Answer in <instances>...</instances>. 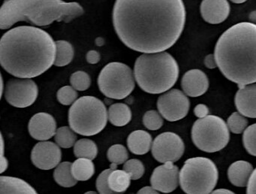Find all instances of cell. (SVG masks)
<instances>
[{
  "label": "cell",
  "instance_id": "cell-1",
  "mask_svg": "<svg viewBox=\"0 0 256 194\" xmlns=\"http://www.w3.org/2000/svg\"><path fill=\"white\" fill-rule=\"evenodd\" d=\"M182 0H116L113 24L121 42L144 54L172 48L185 27Z\"/></svg>",
  "mask_w": 256,
  "mask_h": 194
},
{
  "label": "cell",
  "instance_id": "cell-2",
  "mask_svg": "<svg viewBox=\"0 0 256 194\" xmlns=\"http://www.w3.org/2000/svg\"><path fill=\"white\" fill-rule=\"evenodd\" d=\"M56 54V42L37 27H16L7 31L0 41L2 67L17 78L40 76L54 65Z\"/></svg>",
  "mask_w": 256,
  "mask_h": 194
},
{
  "label": "cell",
  "instance_id": "cell-3",
  "mask_svg": "<svg viewBox=\"0 0 256 194\" xmlns=\"http://www.w3.org/2000/svg\"><path fill=\"white\" fill-rule=\"evenodd\" d=\"M224 77L238 85L256 83V24L241 22L228 29L214 51Z\"/></svg>",
  "mask_w": 256,
  "mask_h": 194
},
{
  "label": "cell",
  "instance_id": "cell-4",
  "mask_svg": "<svg viewBox=\"0 0 256 194\" xmlns=\"http://www.w3.org/2000/svg\"><path fill=\"white\" fill-rule=\"evenodd\" d=\"M84 13L79 3L62 0H5L0 9V27L8 30L16 23L26 21L44 27L54 21L70 23Z\"/></svg>",
  "mask_w": 256,
  "mask_h": 194
},
{
  "label": "cell",
  "instance_id": "cell-5",
  "mask_svg": "<svg viewBox=\"0 0 256 194\" xmlns=\"http://www.w3.org/2000/svg\"><path fill=\"white\" fill-rule=\"evenodd\" d=\"M179 66L166 51L143 54L134 63V75L140 88L150 94L168 91L178 80Z\"/></svg>",
  "mask_w": 256,
  "mask_h": 194
},
{
  "label": "cell",
  "instance_id": "cell-6",
  "mask_svg": "<svg viewBox=\"0 0 256 194\" xmlns=\"http://www.w3.org/2000/svg\"><path fill=\"white\" fill-rule=\"evenodd\" d=\"M108 111L102 101L94 96L78 99L68 111L70 127L79 135L92 136L101 132L107 125Z\"/></svg>",
  "mask_w": 256,
  "mask_h": 194
},
{
  "label": "cell",
  "instance_id": "cell-7",
  "mask_svg": "<svg viewBox=\"0 0 256 194\" xmlns=\"http://www.w3.org/2000/svg\"><path fill=\"white\" fill-rule=\"evenodd\" d=\"M218 178L216 165L202 156L187 159L180 171V184L186 194L211 193Z\"/></svg>",
  "mask_w": 256,
  "mask_h": 194
},
{
  "label": "cell",
  "instance_id": "cell-8",
  "mask_svg": "<svg viewBox=\"0 0 256 194\" xmlns=\"http://www.w3.org/2000/svg\"><path fill=\"white\" fill-rule=\"evenodd\" d=\"M192 139L198 148L214 153L226 147L230 133L223 119L218 116L208 115L194 122L192 129Z\"/></svg>",
  "mask_w": 256,
  "mask_h": 194
},
{
  "label": "cell",
  "instance_id": "cell-9",
  "mask_svg": "<svg viewBox=\"0 0 256 194\" xmlns=\"http://www.w3.org/2000/svg\"><path fill=\"white\" fill-rule=\"evenodd\" d=\"M100 91L110 99H124L131 94L136 87L134 72L126 64L113 62L106 65L100 73Z\"/></svg>",
  "mask_w": 256,
  "mask_h": 194
},
{
  "label": "cell",
  "instance_id": "cell-10",
  "mask_svg": "<svg viewBox=\"0 0 256 194\" xmlns=\"http://www.w3.org/2000/svg\"><path fill=\"white\" fill-rule=\"evenodd\" d=\"M4 93L10 105L16 108H26L36 100L38 88L31 78H13L7 82Z\"/></svg>",
  "mask_w": 256,
  "mask_h": 194
},
{
  "label": "cell",
  "instance_id": "cell-11",
  "mask_svg": "<svg viewBox=\"0 0 256 194\" xmlns=\"http://www.w3.org/2000/svg\"><path fill=\"white\" fill-rule=\"evenodd\" d=\"M157 108L158 112L166 120L178 121L188 114L190 108V99L184 92L178 89H172L158 97Z\"/></svg>",
  "mask_w": 256,
  "mask_h": 194
},
{
  "label": "cell",
  "instance_id": "cell-12",
  "mask_svg": "<svg viewBox=\"0 0 256 194\" xmlns=\"http://www.w3.org/2000/svg\"><path fill=\"white\" fill-rule=\"evenodd\" d=\"M152 154L162 163L179 160L184 153L185 145L182 138L172 132H163L152 141Z\"/></svg>",
  "mask_w": 256,
  "mask_h": 194
},
{
  "label": "cell",
  "instance_id": "cell-13",
  "mask_svg": "<svg viewBox=\"0 0 256 194\" xmlns=\"http://www.w3.org/2000/svg\"><path fill=\"white\" fill-rule=\"evenodd\" d=\"M61 159L62 152L60 146L52 141L37 143L31 153L32 163L40 169H52L59 165Z\"/></svg>",
  "mask_w": 256,
  "mask_h": 194
},
{
  "label": "cell",
  "instance_id": "cell-14",
  "mask_svg": "<svg viewBox=\"0 0 256 194\" xmlns=\"http://www.w3.org/2000/svg\"><path fill=\"white\" fill-rule=\"evenodd\" d=\"M178 167L172 162H167L154 169L150 177L151 186L164 193H169L176 189L180 183Z\"/></svg>",
  "mask_w": 256,
  "mask_h": 194
},
{
  "label": "cell",
  "instance_id": "cell-15",
  "mask_svg": "<svg viewBox=\"0 0 256 194\" xmlns=\"http://www.w3.org/2000/svg\"><path fill=\"white\" fill-rule=\"evenodd\" d=\"M28 129L31 136L38 141L50 139L58 130L54 117L46 112L38 113L32 117L28 125Z\"/></svg>",
  "mask_w": 256,
  "mask_h": 194
},
{
  "label": "cell",
  "instance_id": "cell-16",
  "mask_svg": "<svg viewBox=\"0 0 256 194\" xmlns=\"http://www.w3.org/2000/svg\"><path fill=\"white\" fill-rule=\"evenodd\" d=\"M181 87L186 96L198 97L208 91L209 80L203 71L191 69L186 72L182 76Z\"/></svg>",
  "mask_w": 256,
  "mask_h": 194
},
{
  "label": "cell",
  "instance_id": "cell-17",
  "mask_svg": "<svg viewBox=\"0 0 256 194\" xmlns=\"http://www.w3.org/2000/svg\"><path fill=\"white\" fill-rule=\"evenodd\" d=\"M230 10L228 0H203L200 6L202 18L210 24H221L226 21Z\"/></svg>",
  "mask_w": 256,
  "mask_h": 194
},
{
  "label": "cell",
  "instance_id": "cell-18",
  "mask_svg": "<svg viewBox=\"0 0 256 194\" xmlns=\"http://www.w3.org/2000/svg\"><path fill=\"white\" fill-rule=\"evenodd\" d=\"M234 102L238 112L244 117L256 118V84L239 86Z\"/></svg>",
  "mask_w": 256,
  "mask_h": 194
},
{
  "label": "cell",
  "instance_id": "cell-19",
  "mask_svg": "<svg viewBox=\"0 0 256 194\" xmlns=\"http://www.w3.org/2000/svg\"><path fill=\"white\" fill-rule=\"evenodd\" d=\"M253 167L251 163L246 161L240 160L233 162L228 170V177L232 184L236 186H247Z\"/></svg>",
  "mask_w": 256,
  "mask_h": 194
},
{
  "label": "cell",
  "instance_id": "cell-20",
  "mask_svg": "<svg viewBox=\"0 0 256 194\" xmlns=\"http://www.w3.org/2000/svg\"><path fill=\"white\" fill-rule=\"evenodd\" d=\"M0 186L1 194H38L28 182L10 176L0 177Z\"/></svg>",
  "mask_w": 256,
  "mask_h": 194
},
{
  "label": "cell",
  "instance_id": "cell-21",
  "mask_svg": "<svg viewBox=\"0 0 256 194\" xmlns=\"http://www.w3.org/2000/svg\"><path fill=\"white\" fill-rule=\"evenodd\" d=\"M152 136L144 130L134 131L127 138L128 149L136 155L146 154L152 148Z\"/></svg>",
  "mask_w": 256,
  "mask_h": 194
},
{
  "label": "cell",
  "instance_id": "cell-22",
  "mask_svg": "<svg viewBox=\"0 0 256 194\" xmlns=\"http://www.w3.org/2000/svg\"><path fill=\"white\" fill-rule=\"evenodd\" d=\"M108 117L114 126H124L131 121L132 111L126 104L115 103L109 107Z\"/></svg>",
  "mask_w": 256,
  "mask_h": 194
},
{
  "label": "cell",
  "instance_id": "cell-23",
  "mask_svg": "<svg viewBox=\"0 0 256 194\" xmlns=\"http://www.w3.org/2000/svg\"><path fill=\"white\" fill-rule=\"evenodd\" d=\"M72 173L80 181L89 180L95 173V165L92 159L78 158L72 164Z\"/></svg>",
  "mask_w": 256,
  "mask_h": 194
},
{
  "label": "cell",
  "instance_id": "cell-24",
  "mask_svg": "<svg viewBox=\"0 0 256 194\" xmlns=\"http://www.w3.org/2000/svg\"><path fill=\"white\" fill-rule=\"evenodd\" d=\"M131 176L125 170L113 169L108 177L110 189L116 194L126 192L130 186Z\"/></svg>",
  "mask_w": 256,
  "mask_h": 194
},
{
  "label": "cell",
  "instance_id": "cell-25",
  "mask_svg": "<svg viewBox=\"0 0 256 194\" xmlns=\"http://www.w3.org/2000/svg\"><path fill=\"white\" fill-rule=\"evenodd\" d=\"M72 164L70 162H61L54 170V178L60 186L72 187L77 184L78 180L72 173Z\"/></svg>",
  "mask_w": 256,
  "mask_h": 194
},
{
  "label": "cell",
  "instance_id": "cell-26",
  "mask_svg": "<svg viewBox=\"0 0 256 194\" xmlns=\"http://www.w3.org/2000/svg\"><path fill=\"white\" fill-rule=\"evenodd\" d=\"M56 54L54 65L58 67L67 66L72 61L74 57V48L70 42L65 40L56 42Z\"/></svg>",
  "mask_w": 256,
  "mask_h": 194
},
{
  "label": "cell",
  "instance_id": "cell-27",
  "mask_svg": "<svg viewBox=\"0 0 256 194\" xmlns=\"http://www.w3.org/2000/svg\"><path fill=\"white\" fill-rule=\"evenodd\" d=\"M74 156L78 158L94 159L98 154V147L94 141L88 138H82L76 141L74 146Z\"/></svg>",
  "mask_w": 256,
  "mask_h": 194
},
{
  "label": "cell",
  "instance_id": "cell-28",
  "mask_svg": "<svg viewBox=\"0 0 256 194\" xmlns=\"http://www.w3.org/2000/svg\"><path fill=\"white\" fill-rule=\"evenodd\" d=\"M55 141L60 147L70 148L74 146L77 141L76 132L68 126H62L56 130Z\"/></svg>",
  "mask_w": 256,
  "mask_h": 194
},
{
  "label": "cell",
  "instance_id": "cell-29",
  "mask_svg": "<svg viewBox=\"0 0 256 194\" xmlns=\"http://www.w3.org/2000/svg\"><path fill=\"white\" fill-rule=\"evenodd\" d=\"M107 156L112 163L120 165L128 160L130 155L125 146L122 144H114L108 150Z\"/></svg>",
  "mask_w": 256,
  "mask_h": 194
},
{
  "label": "cell",
  "instance_id": "cell-30",
  "mask_svg": "<svg viewBox=\"0 0 256 194\" xmlns=\"http://www.w3.org/2000/svg\"><path fill=\"white\" fill-rule=\"evenodd\" d=\"M228 127L234 134H240L245 131L248 125V120L239 112H234L227 120Z\"/></svg>",
  "mask_w": 256,
  "mask_h": 194
},
{
  "label": "cell",
  "instance_id": "cell-31",
  "mask_svg": "<svg viewBox=\"0 0 256 194\" xmlns=\"http://www.w3.org/2000/svg\"><path fill=\"white\" fill-rule=\"evenodd\" d=\"M70 84L76 90L84 91L90 87V77L84 71H77L70 77Z\"/></svg>",
  "mask_w": 256,
  "mask_h": 194
},
{
  "label": "cell",
  "instance_id": "cell-32",
  "mask_svg": "<svg viewBox=\"0 0 256 194\" xmlns=\"http://www.w3.org/2000/svg\"><path fill=\"white\" fill-rule=\"evenodd\" d=\"M242 143L246 151L252 156H256V123L245 129L242 135Z\"/></svg>",
  "mask_w": 256,
  "mask_h": 194
},
{
  "label": "cell",
  "instance_id": "cell-33",
  "mask_svg": "<svg viewBox=\"0 0 256 194\" xmlns=\"http://www.w3.org/2000/svg\"><path fill=\"white\" fill-rule=\"evenodd\" d=\"M162 116L155 110L146 111L143 117V123L150 130H158L162 126Z\"/></svg>",
  "mask_w": 256,
  "mask_h": 194
},
{
  "label": "cell",
  "instance_id": "cell-34",
  "mask_svg": "<svg viewBox=\"0 0 256 194\" xmlns=\"http://www.w3.org/2000/svg\"><path fill=\"white\" fill-rule=\"evenodd\" d=\"M124 170L130 174L132 180H138L144 174L145 168L142 161L132 159L127 160L124 163Z\"/></svg>",
  "mask_w": 256,
  "mask_h": 194
},
{
  "label": "cell",
  "instance_id": "cell-35",
  "mask_svg": "<svg viewBox=\"0 0 256 194\" xmlns=\"http://www.w3.org/2000/svg\"><path fill=\"white\" fill-rule=\"evenodd\" d=\"M77 90L72 86H64L58 91V101L64 105H70L74 103L78 99Z\"/></svg>",
  "mask_w": 256,
  "mask_h": 194
},
{
  "label": "cell",
  "instance_id": "cell-36",
  "mask_svg": "<svg viewBox=\"0 0 256 194\" xmlns=\"http://www.w3.org/2000/svg\"><path fill=\"white\" fill-rule=\"evenodd\" d=\"M115 168H110L108 169L104 170L102 172L100 173V175L97 177L96 186L97 190L100 194H116L110 189L109 186L108 181V177L109 174L112 172V170Z\"/></svg>",
  "mask_w": 256,
  "mask_h": 194
},
{
  "label": "cell",
  "instance_id": "cell-37",
  "mask_svg": "<svg viewBox=\"0 0 256 194\" xmlns=\"http://www.w3.org/2000/svg\"><path fill=\"white\" fill-rule=\"evenodd\" d=\"M194 114L198 118H204L209 114V108L204 104H198L194 107Z\"/></svg>",
  "mask_w": 256,
  "mask_h": 194
},
{
  "label": "cell",
  "instance_id": "cell-38",
  "mask_svg": "<svg viewBox=\"0 0 256 194\" xmlns=\"http://www.w3.org/2000/svg\"><path fill=\"white\" fill-rule=\"evenodd\" d=\"M246 194H256V168L253 170L247 184Z\"/></svg>",
  "mask_w": 256,
  "mask_h": 194
},
{
  "label": "cell",
  "instance_id": "cell-39",
  "mask_svg": "<svg viewBox=\"0 0 256 194\" xmlns=\"http://www.w3.org/2000/svg\"><path fill=\"white\" fill-rule=\"evenodd\" d=\"M100 59H101V56L100 53L94 50L88 51L86 55V61L90 64H96L100 61Z\"/></svg>",
  "mask_w": 256,
  "mask_h": 194
},
{
  "label": "cell",
  "instance_id": "cell-40",
  "mask_svg": "<svg viewBox=\"0 0 256 194\" xmlns=\"http://www.w3.org/2000/svg\"><path fill=\"white\" fill-rule=\"evenodd\" d=\"M204 65L206 68L210 69H215V68L218 67L214 54H208V56L205 57Z\"/></svg>",
  "mask_w": 256,
  "mask_h": 194
},
{
  "label": "cell",
  "instance_id": "cell-41",
  "mask_svg": "<svg viewBox=\"0 0 256 194\" xmlns=\"http://www.w3.org/2000/svg\"><path fill=\"white\" fill-rule=\"evenodd\" d=\"M137 194H160L158 190L154 189L152 186H144V187L142 188Z\"/></svg>",
  "mask_w": 256,
  "mask_h": 194
},
{
  "label": "cell",
  "instance_id": "cell-42",
  "mask_svg": "<svg viewBox=\"0 0 256 194\" xmlns=\"http://www.w3.org/2000/svg\"><path fill=\"white\" fill-rule=\"evenodd\" d=\"M8 162L6 158L4 156H1V171L0 172L4 173L8 168Z\"/></svg>",
  "mask_w": 256,
  "mask_h": 194
},
{
  "label": "cell",
  "instance_id": "cell-43",
  "mask_svg": "<svg viewBox=\"0 0 256 194\" xmlns=\"http://www.w3.org/2000/svg\"><path fill=\"white\" fill-rule=\"evenodd\" d=\"M210 194H235L234 192H232V190H229L227 189H218L216 190L212 191L211 193Z\"/></svg>",
  "mask_w": 256,
  "mask_h": 194
},
{
  "label": "cell",
  "instance_id": "cell-44",
  "mask_svg": "<svg viewBox=\"0 0 256 194\" xmlns=\"http://www.w3.org/2000/svg\"><path fill=\"white\" fill-rule=\"evenodd\" d=\"M248 19L251 21V23L256 24V11H253V12L250 14Z\"/></svg>",
  "mask_w": 256,
  "mask_h": 194
},
{
  "label": "cell",
  "instance_id": "cell-45",
  "mask_svg": "<svg viewBox=\"0 0 256 194\" xmlns=\"http://www.w3.org/2000/svg\"><path fill=\"white\" fill-rule=\"evenodd\" d=\"M96 45L97 46L101 47L102 45H104V39H102V37H98L96 39Z\"/></svg>",
  "mask_w": 256,
  "mask_h": 194
},
{
  "label": "cell",
  "instance_id": "cell-46",
  "mask_svg": "<svg viewBox=\"0 0 256 194\" xmlns=\"http://www.w3.org/2000/svg\"><path fill=\"white\" fill-rule=\"evenodd\" d=\"M232 3H236V4H241V3H245L247 0H230Z\"/></svg>",
  "mask_w": 256,
  "mask_h": 194
},
{
  "label": "cell",
  "instance_id": "cell-47",
  "mask_svg": "<svg viewBox=\"0 0 256 194\" xmlns=\"http://www.w3.org/2000/svg\"><path fill=\"white\" fill-rule=\"evenodd\" d=\"M84 194H100L98 192H95V191H89V192H85Z\"/></svg>",
  "mask_w": 256,
  "mask_h": 194
}]
</instances>
